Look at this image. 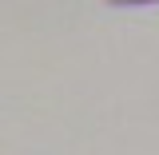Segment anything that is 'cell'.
I'll use <instances>...</instances> for the list:
<instances>
[{"label":"cell","instance_id":"1","mask_svg":"<svg viewBox=\"0 0 159 155\" xmlns=\"http://www.w3.org/2000/svg\"><path fill=\"white\" fill-rule=\"evenodd\" d=\"M107 4H159V0H107Z\"/></svg>","mask_w":159,"mask_h":155}]
</instances>
